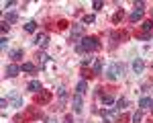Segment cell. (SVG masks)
I'll return each instance as SVG.
<instances>
[{
	"label": "cell",
	"instance_id": "1",
	"mask_svg": "<svg viewBox=\"0 0 153 123\" xmlns=\"http://www.w3.org/2000/svg\"><path fill=\"white\" fill-rule=\"evenodd\" d=\"M123 76H125V64L112 62V64L106 68V78H108V80H120Z\"/></svg>",
	"mask_w": 153,
	"mask_h": 123
},
{
	"label": "cell",
	"instance_id": "2",
	"mask_svg": "<svg viewBox=\"0 0 153 123\" xmlns=\"http://www.w3.org/2000/svg\"><path fill=\"white\" fill-rule=\"evenodd\" d=\"M80 47H82L84 53H90V51H98V49H100V41H98V37H94V35L84 37L82 41H80Z\"/></svg>",
	"mask_w": 153,
	"mask_h": 123
},
{
	"label": "cell",
	"instance_id": "3",
	"mask_svg": "<svg viewBox=\"0 0 153 123\" xmlns=\"http://www.w3.org/2000/svg\"><path fill=\"white\" fill-rule=\"evenodd\" d=\"M84 33H86V25H74V27H71V37H70V41H74V43L78 45L84 37H86Z\"/></svg>",
	"mask_w": 153,
	"mask_h": 123
},
{
	"label": "cell",
	"instance_id": "4",
	"mask_svg": "<svg viewBox=\"0 0 153 123\" xmlns=\"http://www.w3.org/2000/svg\"><path fill=\"white\" fill-rule=\"evenodd\" d=\"M8 100L12 103V107H16V109H21V107H25L23 97L19 94V90H10V92H8Z\"/></svg>",
	"mask_w": 153,
	"mask_h": 123
},
{
	"label": "cell",
	"instance_id": "5",
	"mask_svg": "<svg viewBox=\"0 0 153 123\" xmlns=\"http://www.w3.org/2000/svg\"><path fill=\"white\" fill-rule=\"evenodd\" d=\"M49 100H51V92L49 90H41V92H37L35 94V105H47Z\"/></svg>",
	"mask_w": 153,
	"mask_h": 123
},
{
	"label": "cell",
	"instance_id": "6",
	"mask_svg": "<svg viewBox=\"0 0 153 123\" xmlns=\"http://www.w3.org/2000/svg\"><path fill=\"white\" fill-rule=\"evenodd\" d=\"M21 72H23V70H21V66H16V64H8V66L4 68V76H6V78H14V76H19Z\"/></svg>",
	"mask_w": 153,
	"mask_h": 123
},
{
	"label": "cell",
	"instance_id": "7",
	"mask_svg": "<svg viewBox=\"0 0 153 123\" xmlns=\"http://www.w3.org/2000/svg\"><path fill=\"white\" fill-rule=\"evenodd\" d=\"M71 109H74V113H82L84 103H82V97L80 94H74L71 97Z\"/></svg>",
	"mask_w": 153,
	"mask_h": 123
},
{
	"label": "cell",
	"instance_id": "8",
	"mask_svg": "<svg viewBox=\"0 0 153 123\" xmlns=\"http://www.w3.org/2000/svg\"><path fill=\"white\" fill-rule=\"evenodd\" d=\"M33 43H35L37 47H47V43H49V35H47V33H39V35L35 37V41H33Z\"/></svg>",
	"mask_w": 153,
	"mask_h": 123
},
{
	"label": "cell",
	"instance_id": "9",
	"mask_svg": "<svg viewBox=\"0 0 153 123\" xmlns=\"http://www.w3.org/2000/svg\"><path fill=\"white\" fill-rule=\"evenodd\" d=\"M88 92V82L86 80H80L78 84H76V94H80V97H84Z\"/></svg>",
	"mask_w": 153,
	"mask_h": 123
},
{
	"label": "cell",
	"instance_id": "10",
	"mask_svg": "<svg viewBox=\"0 0 153 123\" xmlns=\"http://www.w3.org/2000/svg\"><path fill=\"white\" fill-rule=\"evenodd\" d=\"M27 88H29L31 92H35V94H37V92H41V90H43V86H41V82H39V80H31Z\"/></svg>",
	"mask_w": 153,
	"mask_h": 123
},
{
	"label": "cell",
	"instance_id": "11",
	"mask_svg": "<svg viewBox=\"0 0 153 123\" xmlns=\"http://www.w3.org/2000/svg\"><path fill=\"white\" fill-rule=\"evenodd\" d=\"M57 94H59V107H63V105H65V98H68V90H65V86H59Z\"/></svg>",
	"mask_w": 153,
	"mask_h": 123
},
{
	"label": "cell",
	"instance_id": "12",
	"mask_svg": "<svg viewBox=\"0 0 153 123\" xmlns=\"http://www.w3.org/2000/svg\"><path fill=\"white\" fill-rule=\"evenodd\" d=\"M143 70H145V64H143V60L137 58V60L133 62V72L135 74H143Z\"/></svg>",
	"mask_w": 153,
	"mask_h": 123
},
{
	"label": "cell",
	"instance_id": "13",
	"mask_svg": "<svg viewBox=\"0 0 153 123\" xmlns=\"http://www.w3.org/2000/svg\"><path fill=\"white\" fill-rule=\"evenodd\" d=\"M23 58H25V51H23V49H12V51H10V60L12 62H21Z\"/></svg>",
	"mask_w": 153,
	"mask_h": 123
},
{
	"label": "cell",
	"instance_id": "14",
	"mask_svg": "<svg viewBox=\"0 0 153 123\" xmlns=\"http://www.w3.org/2000/svg\"><path fill=\"white\" fill-rule=\"evenodd\" d=\"M21 70H23V72H29V74H37V66L31 64V62H25L23 66H21Z\"/></svg>",
	"mask_w": 153,
	"mask_h": 123
},
{
	"label": "cell",
	"instance_id": "15",
	"mask_svg": "<svg viewBox=\"0 0 153 123\" xmlns=\"http://www.w3.org/2000/svg\"><path fill=\"white\" fill-rule=\"evenodd\" d=\"M123 19H125V10H123V8H118V10L112 14V19H110V21H112L114 25H118L120 21H123Z\"/></svg>",
	"mask_w": 153,
	"mask_h": 123
},
{
	"label": "cell",
	"instance_id": "16",
	"mask_svg": "<svg viewBox=\"0 0 153 123\" xmlns=\"http://www.w3.org/2000/svg\"><path fill=\"white\" fill-rule=\"evenodd\" d=\"M16 21H19V14H16V12H8V14L4 16V23H8V25H14Z\"/></svg>",
	"mask_w": 153,
	"mask_h": 123
},
{
	"label": "cell",
	"instance_id": "17",
	"mask_svg": "<svg viewBox=\"0 0 153 123\" xmlns=\"http://www.w3.org/2000/svg\"><path fill=\"white\" fill-rule=\"evenodd\" d=\"M141 19H143V12L141 10H133V12H131V16H129L131 23H139Z\"/></svg>",
	"mask_w": 153,
	"mask_h": 123
},
{
	"label": "cell",
	"instance_id": "18",
	"mask_svg": "<svg viewBox=\"0 0 153 123\" xmlns=\"http://www.w3.org/2000/svg\"><path fill=\"white\" fill-rule=\"evenodd\" d=\"M25 31H27V33H35V31H37V21H29V23H25Z\"/></svg>",
	"mask_w": 153,
	"mask_h": 123
},
{
	"label": "cell",
	"instance_id": "19",
	"mask_svg": "<svg viewBox=\"0 0 153 123\" xmlns=\"http://www.w3.org/2000/svg\"><path fill=\"white\" fill-rule=\"evenodd\" d=\"M92 72L98 76V74H102V62L100 60H94V64H92Z\"/></svg>",
	"mask_w": 153,
	"mask_h": 123
},
{
	"label": "cell",
	"instance_id": "20",
	"mask_svg": "<svg viewBox=\"0 0 153 123\" xmlns=\"http://www.w3.org/2000/svg\"><path fill=\"white\" fill-rule=\"evenodd\" d=\"M80 74H82V80H92V78L96 76L92 70H86V68H82V72H80Z\"/></svg>",
	"mask_w": 153,
	"mask_h": 123
},
{
	"label": "cell",
	"instance_id": "21",
	"mask_svg": "<svg viewBox=\"0 0 153 123\" xmlns=\"http://www.w3.org/2000/svg\"><path fill=\"white\" fill-rule=\"evenodd\" d=\"M141 27H143V33H151V31H153V19H151V21H145Z\"/></svg>",
	"mask_w": 153,
	"mask_h": 123
},
{
	"label": "cell",
	"instance_id": "22",
	"mask_svg": "<svg viewBox=\"0 0 153 123\" xmlns=\"http://www.w3.org/2000/svg\"><path fill=\"white\" fill-rule=\"evenodd\" d=\"M114 105H117V107H114L117 111H123L125 107H127V98H117V103H114Z\"/></svg>",
	"mask_w": 153,
	"mask_h": 123
},
{
	"label": "cell",
	"instance_id": "23",
	"mask_svg": "<svg viewBox=\"0 0 153 123\" xmlns=\"http://www.w3.org/2000/svg\"><path fill=\"white\" fill-rule=\"evenodd\" d=\"M139 107H141V109H147V107H151V98L143 97L141 100H139Z\"/></svg>",
	"mask_w": 153,
	"mask_h": 123
},
{
	"label": "cell",
	"instance_id": "24",
	"mask_svg": "<svg viewBox=\"0 0 153 123\" xmlns=\"http://www.w3.org/2000/svg\"><path fill=\"white\" fill-rule=\"evenodd\" d=\"M37 60H39V66H43V64L49 62V56L47 53H37Z\"/></svg>",
	"mask_w": 153,
	"mask_h": 123
},
{
	"label": "cell",
	"instance_id": "25",
	"mask_svg": "<svg viewBox=\"0 0 153 123\" xmlns=\"http://www.w3.org/2000/svg\"><path fill=\"white\" fill-rule=\"evenodd\" d=\"M94 21H96V19H94V14H86V16L82 19V25H92Z\"/></svg>",
	"mask_w": 153,
	"mask_h": 123
},
{
	"label": "cell",
	"instance_id": "26",
	"mask_svg": "<svg viewBox=\"0 0 153 123\" xmlns=\"http://www.w3.org/2000/svg\"><path fill=\"white\" fill-rule=\"evenodd\" d=\"M141 119H143V113H141V111H137V113L131 117V121H133V123H141Z\"/></svg>",
	"mask_w": 153,
	"mask_h": 123
},
{
	"label": "cell",
	"instance_id": "27",
	"mask_svg": "<svg viewBox=\"0 0 153 123\" xmlns=\"http://www.w3.org/2000/svg\"><path fill=\"white\" fill-rule=\"evenodd\" d=\"M90 64H94V58H90V56H86V58H82V68H86V66H90Z\"/></svg>",
	"mask_w": 153,
	"mask_h": 123
},
{
	"label": "cell",
	"instance_id": "28",
	"mask_svg": "<svg viewBox=\"0 0 153 123\" xmlns=\"http://www.w3.org/2000/svg\"><path fill=\"white\" fill-rule=\"evenodd\" d=\"M92 6H94V10H100V8L104 6V2H102V0H94V2H92Z\"/></svg>",
	"mask_w": 153,
	"mask_h": 123
},
{
	"label": "cell",
	"instance_id": "29",
	"mask_svg": "<svg viewBox=\"0 0 153 123\" xmlns=\"http://www.w3.org/2000/svg\"><path fill=\"white\" fill-rule=\"evenodd\" d=\"M117 123H129V115H118Z\"/></svg>",
	"mask_w": 153,
	"mask_h": 123
},
{
	"label": "cell",
	"instance_id": "30",
	"mask_svg": "<svg viewBox=\"0 0 153 123\" xmlns=\"http://www.w3.org/2000/svg\"><path fill=\"white\" fill-rule=\"evenodd\" d=\"M139 39H143V41H149V39H151V33H139Z\"/></svg>",
	"mask_w": 153,
	"mask_h": 123
},
{
	"label": "cell",
	"instance_id": "31",
	"mask_svg": "<svg viewBox=\"0 0 153 123\" xmlns=\"http://www.w3.org/2000/svg\"><path fill=\"white\" fill-rule=\"evenodd\" d=\"M135 10H145V2H135Z\"/></svg>",
	"mask_w": 153,
	"mask_h": 123
},
{
	"label": "cell",
	"instance_id": "32",
	"mask_svg": "<svg viewBox=\"0 0 153 123\" xmlns=\"http://www.w3.org/2000/svg\"><path fill=\"white\" fill-rule=\"evenodd\" d=\"M6 45H8V39H6V37H2V39H0V47L6 49Z\"/></svg>",
	"mask_w": 153,
	"mask_h": 123
},
{
	"label": "cell",
	"instance_id": "33",
	"mask_svg": "<svg viewBox=\"0 0 153 123\" xmlns=\"http://www.w3.org/2000/svg\"><path fill=\"white\" fill-rule=\"evenodd\" d=\"M65 27H68V21H63V19H61V21L57 23V29H65Z\"/></svg>",
	"mask_w": 153,
	"mask_h": 123
},
{
	"label": "cell",
	"instance_id": "34",
	"mask_svg": "<svg viewBox=\"0 0 153 123\" xmlns=\"http://www.w3.org/2000/svg\"><path fill=\"white\" fill-rule=\"evenodd\" d=\"M14 4H16V2H14V0H8V2H4V4H2V6H4V8H10V6H14Z\"/></svg>",
	"mask_w": 153,
	"mask_h": 123
},
{
	"label": "cell",
	"instance_id": "35",
	"mask_svg": "<svg viewBox=\"0 0 153 123\" xmlns=\"http://www.w3.org/2000/svg\"><path fill=\"white\" fill-rule=\"evenodd\" d=\"M0 29H2V31H4V33H6V31H8V29H10V25H8V23H4V21H2V25H0Z\"/></svg>",
	"mask_w": 153,
	"mask_h": 123
},
{
	"label": "cell",
	"instance_id": "36",
	"mask_svg": "<svg viewBox=\"0 0 153 123\" xmlns=\"http://www.w3.org/2000/svg\"><path fill=\"white\" fill-rule=\"evenodd\" d=\"M0 107H8V98H2L0 100Z\"/></svg>",
	"mask_w": 153,
	"mask_h": 123
},
{
	"label": "cell",
	"instance_id": "37",
	"mask_svg": "<svg viewBox=\"0 0 153 123\" xmlns=\"http://www.w3.org/2000/svg\"><path fill=\"white\" fill-rule=\"evenodd\" d=\"M63 123H74V119H71V115H68V117H65V121Z\"/></svg>",
	"mask_w": 153,
	"mask_h": 123
},
{
	"label": "cell",
	"instance_id": "38",
	"mask_svg": "<svg viewBox=\"0 0 153 123\" xmlns=\"http://www.w3.org/2000/svg\"><path fill=\"white\" fill-rule=\"evenodd\" d=\"M47 123H57V119H51V121H47Z\"/></svg>",
	"mask_w": 153,
	"mask_h": 123
},
{
	"label": "cell",
	"instance_id": "39",
	"mask_svg": "<svg viewBox=\"0 0 153 123\" xmlns=\"http://www.w3.org/2000/svg\"><path fill=\"white\" fill-rule=\"evenodd\" d=\"M151 109H153V100H151Z\"/></svg>",
	"mask_w": 153,
	"mask_h": 123
},
{
	"label": "cell",
	"instance_id": "40",
	"mask_svg": "<svg viewBox=\"0 0 153 123\" xmlns=\"http://www.w3.org/2000/svg\"><path fill=\"white\" fill-rule=\"evenodd\" d=\"M151 123H153V121H151Z\"/></svg>",
	"mask_w": 153,
	"mask_h": 123
}]
</instances>
